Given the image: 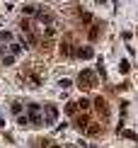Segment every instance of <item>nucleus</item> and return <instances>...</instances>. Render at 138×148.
<instances>
[{
  "mask_svg": "<svg viewBox=\"0 0 138 148\" xmlns=\"http://www.w3.org/2000/svg\"><path fill=\"white\" fill-rule=\"evenodd\" d=\"M78 85H80V88H95V85H97V75L92 71H83L80 78H78Z\"/></svg>",
  "mask_w": 138,
  "mask_h": 148,
  "instance_id": "nucleus-1",
  "label": "nucleus"
},
{
  "mask_svg": "<svg viewBox=\"0 0 138 148\" xmlns=\"http://www.w3.org/2000/svg\"><path fill=\"white\" fill-rule=\"evenodd\" d=\"M41 107L39 104H29V121H32V124H41Z\"/></svg>",
  "mask_w": 138,
  "mask_h": 148,
  "instance_id": "nucleus-2",
  "label": "nucleus"
},
{
  "mask_svg": "<svg viewBox=\"0 0 138 148\" xmlns=\"http://www.w3.org/2000/svg\"><path fill=\"white\" fill-rule=\"evenodd\" d=\"M34 15H36V20H39V22H51L53 20V17H51V12H49V10H44V8H34Z\"/></svg>",
  "mask_w": 138,
  "mask_h": 148,
  "instance_id": "nucleus-3",
  "label": "nucleus"
},
{
  "mask_svg": "<svg viewBox=\"0 0 138 148\" xmlns=\"http://www.w3.org/2000/svg\"><path fill=\"white\" fill-rule=\"evenodd\" d=\"M75 56H80V58H92V49H80V51H75Z\"/></svg>",
  "mask_w": 138,
  "mask_h": 148,
  "instance_id": "nucleus-4",
  "label": "nucleus"
},
{
  "mask_svg": "<svg viewBox=\"0 0 138 148\" xmlns=\"http://www.w3.org/2000/svg\"><path fill=\"white\" fill-rule=\"evenodd\" d=\"M46 112H49L46 119H49V121H56V116H58V114H56V107H46Z\"/></svg>",
  "mask_w": 138,
  "mask_h": 148,
  "instance_id": "nucleus-5",
  "label": "nucleus"
},
{
  "mask_svg": "<svg viewBox=\"0 0 138 148\" xmlns=\"http://www.w3.org/2000/svg\"><path fill=\"white\" fill-rule=\"evenodd\" d=\"M0 41H12V34L10 32H0Z\"/></svg>",
  "mask_w": 138,
  "mask_h": 148,
  "instance_id": "nucleus-6",
  "label": "nucleus"
},
{
  "mask_svg": "<svg viewBox=\"0 0 138 148\" xmlns=\"http://www.w3.org/2000/svg\"><path fill=\"white\" fill-rule=\"evenodd\" d=\"M12 112L20 114V112H22V104H20V102H15V104H12Z\"/></svg>",
  "mask_w": 138,
  "mask_h": 148,
  "instance_id": "nucleus-7",
  "label": "nucleus"
},
{
  "mask_svg": "<svg viewBox=\"0 0 138 148\" xmlns=\"http://www.w3.org/2000/svg\"><path fill=\"white\" fill-rule=\"evenodd\" d=\"M97 34H99V29H97V27H92V32H90V39H97Z\"/></svg>",
  "mask_w": 138,
  "mask_h": 148,
  "instance_id": "nucleus-8",
  "label": "nucleus"
},
{
  "mask_svg": "<svg viewBox=\"0 0 138 148\" xmlns=\"http://www.w3.org/2000/svg\"><path fill=\"white\" fill-rule=\"evenodd\" d=\"M51 148H61V146H51Z\"/></svg>",
  "mask_w": 138,
  "mask_h": 148,
  "instance_id": "nucleus-9",
  "label": "nucleus"
}]
</instances>
